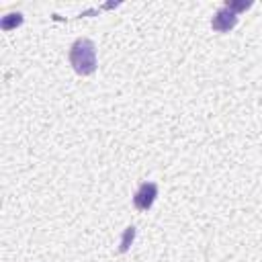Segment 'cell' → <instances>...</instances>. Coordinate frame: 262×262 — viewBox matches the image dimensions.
<instances>
[{
  "label": "cell",
  "mask_w": 262,
  "mask_h": 262,
  "mask_svg": "<svg viewBox=\"0 0 262 262\" xmlns=\"http://www.w3.org/2000/svg\"><path fill=\"white\" fill-rule=\"evenodd\" d=\"M68 59L78 76H90L96 70V45L88 37H80L72 43Z\"/></svg>",
  "instance_id": "6da1fadb"
},
{
  "label": "cell",
  "mask_w": 262,
  "mask_h": 262,
  "mask_svg": "<svg viewBox=\"0 0 262 262\" xmlns=\"http://www.w3.org/2000/svg\"><path fill=\"white\" fill-rule=\"evenodd\" d=\"M156 196H158V184L156 182H141L133 194V205L137 211H149Z\"/></svg>",
  "instance_id": "7a4b0ae2"
},
{
  "label": "cell",
  "mask_w": 262,
  "mask_h": 262,
  "mask_svg": "<svg viewBox=\"0 0 262 262\" xmlns=\"http://www.w3.org/2000/svg\"><path fill=\"white\" fill-rule=\"evenodd\" d=\"M237 25V12H233L229 6H221L215 14H213V18H211V27H213V31H217V33H227V31H231L233 27Z\"/></svg>",
  "instance_id": "3957f363"
},
{
  "label": "cell",
  "mask_w": 262,
  "mask_h": 262,
  "mask_svg": "<svg viewBox=\"0 0 262 262\" xmlns=\"http://www.w3.org/2000/svg\"><path fill=\"white\" fill-rule=\"evenodd\" d=\"M133 237H135V227L129 225V227L125 229V233H123V239H121V252H127V248H129V244L133 242Z\"/></svg>",
  "instance_id": "277c9868"
},
{
  "label": "cell",
  "mask_w": 262,
  "mask_h": 262,
  "mask_svg": "<svg viewBox=\"0 0 262 262\" xmlns=\"http://www.w3.org/2000/svg\"><path fill=\"white\" fill-rule=\"evenodd\" d=\"M225 6H229L233 12H239V10H246V8H250L252 6V2H225Z\"/></svg>",
  "instance_id": "5b68a950"
}]
</instances>
